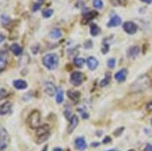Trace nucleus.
Returning <instances> with one entry per match:
<instances>
[{"label": "nucleus", "mask_w": 152, "mask_h": 151, "mask_svg": "<svg viewBox=\"0 0 152 151\" xmlns=\"http://www.w3.org/2000/svg\"><path fill=\"white\" fill-rule=\"evenodd\" d=\"M151 86V78L147 74H143L139 76L131 85V90L134 92H141Z\"/></svg>", "instance_id": "f257e3e1"}, {"label": "nucleus", "mask_w": 152, "mask_h": 151, "mask_svg": "<svg viewBox=\"0 0 152 151\" xmlns=\"http://www.w3.org/2000/svg\"><path fill=\"white\" fill-rule=\"evenodd\" d=\"M43 64L47 69L55 70L59 65V57L57 54L50 53L43 57Z\"/></svg>", "instance_id": "f03ea898"}, {"label": "nucleus", "mask_w": 152, "mask_h": 151, "mask_svg": "<svg viewBox=\"0 0 152 151\" xmlns=\"http://www.w3.org/2000/svg\"><path fill=\"white\" fill-rule=\"evenodd\" d=\"M40 123H41V114L39 111L34 109L31 114L29 115L27 118V124L32 129H38L40 127Z\"/></svg>", "instance_id": "7ed1b4c3"}, {"label": "nucleus", "mask_w": 152, "mask_h": 151, "mask_svg": "<svg viewBox=\"0 0 152 151\" xmlns=\"http://www.w3.org/2000/svg\"><path fill=\"white\" fill-rule=\"evenodd\" d=\"M85 76L82 72L80 71H74L70 75V83L74 86H79L82 82L84 81Z\"/></svg>", "instance_id": "20e7f679"}, {"label": "nucleus", "mask_w": 152, "mask_h": 151, "mask_svg": "<svg viewBox=\"0 0 152 151\" xmlns=\"http://www.w3.org/2000/svg\"><path fill=\"white\" fill-rule=\"evenodd\" d=\"M9 143V135L4 128L0 127V151H3L7 148Z\"/></svg>", "instance_id": "39448f33"}, {"label": "nucleus", "mask_w": 152, "mask_h": 151, "mask_svg": "<svg viewBox=\"0 0 152 151\" xmlns=\"http://www.w3.org/2000/svg\"><path fill=\"white\" fill-rule=\"evenodd\" d=\"M123 29L129 35H134V34H136V31H138L137 24L132 21H126L125 24H123Z\"/></svg>", "instance_id": "423d86ee"}, {"label": "nucleus", "mask_w": 152, "mask_h": 151, "mask_svg": "<svg viewBox=\"0 0 152 151\" xmlns=\"http://www.w3.org/2000/svg\"><path fill=\"white\" fill-rule=\"evenodd\" d=\"M44 91H45L46 94H48L49 97H53L54 94H56L57 89L56 86L54 85V83L50 81H47L44 83Z\"/></svg>", "instance_id": "0eeeda50"}, {"label": "nucleus", "mask_w": 152, "mask_h": 151, "mask_svg": "<svg viewBox=\"0 0 152 151\" xmlns=\"http://www.w3.org/2000/svg\"><path fill=\"white\" fill-rule=\"evenodd\" d=\"M12 104L10 102H5L0 106V116H6L11 112Z\"/></svg>", "instance_id": "6e6552de"}, {"label": "nucleus", "mask_w": 152, "mask_h": 151, "mask_svg": "<svg viewBox=\"0 0 152 151\" xmlns=\"http://www.w3.org/2000/svg\"><path fill=\"white\" fill-rule=\"evenodd\" d=\"M127 75H128V70L124 68V69L119 70V71L116 73L115 78H116V80L118 82H123V81H125V80H126Z\"/></svg>", "instance_id": "1a4fd4ad"}, {"label": "nucleus", "mask_w": 152, "mask_h": 151, "mask_svg": "<svg viewBox=\"0 0 152 151\" xmlns=\"http://www.w3.org/2000/svg\"><path fill=\"white\" fill-rule=\"evenodd\" d=\"M86 141H85V139L83 137H78V138H76L75 140V147L76 149L80 150V151H83L85 148H86Z\"/></svg>", "instance_id": "9d476101"}, {"label": "nucleus", "mask_w": 152, "mask_h": 151, "mask_svg": "<svg viewBox=\"0 0 152 151\" xmlns=\"http://www.w3.org/2000/svg\"><path fill=\"white\" fill-rule=\"evenodd\" d=\"M85 62H86L87 67H88L90 70H95L98 66V61L96 60L94 57H88Z\"/></svg>", "instance_id": "9b49d317"}, {"label": "nucleus", "mask_w": 152, "mask_h": 151, "mask_svg": "<svg viewBox=\"0 0 152 151\" xmlns=\"http://www.w3.org/2000/svg\"><path fill=\"white\" fill-rule=\"evenodd\" d=\"M121 24H122V18L118 16V15H113L107 26L109 27H113V26H118Z\"/></svg>", "instance_id": "f8f14e48"}, {"label": "nucleus", "mask_w": 152, "mask_h": 151, "mask_svg": "<svg viewBox=\"0 0 152 151\" xmlns=\"http://www.w3.org/2000/svg\"><path fill=\"white\" fill-rule=\"evenodd\" d=\"M13 86H14L15 89H18V90H24L27 87V81L22 79H16L13 81Z\"/></svg>", "instance_id": "ddd939ff"}, {"label": "nucleus", "mask_w": 152, "mask_h": 151, "mask_svg": "<svg viewBox=\"0 0 152 151\" xmlns=\"http://www.w3.org/2000/svg\"><path fill=\"white\" fill-rule=\"evenodd\" d=\"M49 133H50V127H49V125H43V126H40V127H39L38 129H37V131H36L37 137L42 136V135L49 134Z\"/></svg>", "instance_id": "4468645a"}, {"label": "nucleus", "mask_w": 152, "mask_h": 151, "mask_svg": "<svg viewBox=\"0 0 152 151\" xmlns=\"http://www.w3.org/2000/svg\"><path fill=\"white\" fill-rule=\"evenodd\" d=\"M7 66V55L6 53H0V72L4 71Z\"/></svg>", "instance_id": "2eb2a0df"}, {"label": "nucleus", "mask_w": 152, "mask_h": 151, "mask_svg": "<svg viewBox=\"0 0 152 151\" xmlns=\"http://www.w3.org/2000/svg\"><path fill=\"white\" fill-rule=\"evenodd\" d=\"M98 16V12L96 11H90V12H87L84 14L83 19H82V24H87L90 20H92L94 17Z\"/></svg>", "instance_id": "dca6fc26"}, {"label": "nucleus", "mask_w": 152, "mask_h": 151, "mask_svg": "<svg viewBox=\"0 0 152 151\" xmlns=\"http://www.w3.org/2000/svg\"><path fill=\"white\" fill-rule=\"evenodd\" d=\"M77 125H78V117L77 116H72V118L69 120V128H68L69 133H71V132L77 127Z\"/></svg>", "instance_id": "f3484780"}, {"label": "nucleus", "mask_w": 152, "mask_h": 151, "mask_svg": "<svg viewBox=\"0 0 152 151\" xmlns=\"http://www.w3.org/2000/svg\"><path fill=\"white\" fill-rule=\"evenodd\" d=\"M140 53V48L138 46H133V47L129 48L128 50V57L129 58H135Z\"/></svg>", "instance_id": "a211bd4d"}, {"label": "nucleus", "mask_w": 152, "mask_h": 151, "mask_svg": "<svg viewBox=\"0 0 152 151\" xmlns=\"http://www.w3.org/2000/svg\"><path fill=\"white\" fill-rule=\"evenodd\" d=\"M49 36L53 40H58L62 36V31L59 29H53L49 33Z\"/></svg>", "instance_id": "6ab92c4d"}, {"label": "nucleus", "mask_w": 152, "mask_h": 151, "mask_svg": "<svg viewBox=\"0 0 152 151\" xmlns=\"http://www.w3.org/2000/svg\"><path fill=\"white\" fill-rule=\"evenodd\" d=\"M10 51L12 52V54H14L15 56H19L22 53V48L20 45L18 44H12L10 46Z\"/></svg>", "instance_id": "aec40b11"}, {"label": "nucleus", "mask_w": 152, "mask_h": 151, "mask_svg": "<svg viewBox=\"0 0 152 151\" xmlns=\"http://www.w3.org/2000/svg\"><path fill=\"white\" fill-rule=\"evenodd\" d=\"M67 95L71 100H73V102H78V100H79V97H80V93L76 90H68Z\"/></svg>", "instance_id": "412c9836"}, {"label": "nucleus", "mask_w": 152, "mask_h": 151, "mask_svg": "<svg viewBox=\"0 0 152 151\" xmlns=\"http://www.w3.org/2000/svg\"><path fill=\"white\" fill-rule=\"evenodd\" d=\"M63 99H64V91L63 89L61 87L57 89V92H56V102L58 104H61L63 102Z\"/></svg>", "instance_id": "4be33fe9"}, {"label": "nucleus", "mask_w": 152, "mask_h": 151, "mask_svg": "<svg viewBox=\"0 0 152 151\" xmlns=\"http://www.w3.org/2000/svg\"><path fill=\"white\" fill-rule=\"evenodd\" d=\"M100 34V29L96 26L95 24H90V35L92 36H96Z\"/></svg>", "instance_id": "5701e85b"}, {"label": "nucleus", "mask_w": 152, "mask_h": 151, "mask_svg": "<svg viewBox=\"0 0 152 151\" xmlns=\"http://www.w3.org/2000/svg\"><path fill=\"white\" fill-rule=\"evenodd\" d=\"M110 81V73L107 72V73H105V78H103V79L100 81V85L101 86V87H105V86H108V85H109Z\"/></svg>", "instance_id": "b1692460"}, {"label": "nucleus", "mask_w": 152, "mask_h": 151, "mask_svg": "<svg viewBox=\"0 0 152 151\" xmlns=\"http://www.w3.org/2000/svg\"><path fill=\"white\" fill-rule=\"evenodd\" d=\"M1 24H2V26H7L11 22V20H10V17L8 16L7 14H5V13H3V14L1 15Z\"/></svg>", "instance_id": "393cba45"}, {"label": "nucleus", "mask_w": 152, "mask_h": 151, "mask_svg": "<svg viewBox=\"0 0 152 151\" xmlns=\"http://www.w3.org/2000/svg\"><path fill=\"white\" fill-rule=\"evenodd\" d=\"M50 137V133L49 134H46V135H42V136H39L37 137V143L38 144H42L43 142H45L48 138Z\"/></svg>", "instance_id": "a878e982"}, {"label": "nucleus", "mask_w": 152, "mask_h": 151, "mask_svg": "<svg viewBox=\"0 0 152 151\" xmlns=\"http://www.w3.org/2000/svg\"><path fill=\"white\" fill-rule=\"evenodd\" d=\"M84 63H85V61H84V59H82V58H75V60H74V64L77 68H81L82 66L84 65Z\"/></svg>", "instance_id": "bb28decb"}, {"label": "nucleus", "mask_w": 152, "mask_h": 151, "mask_svg": "<svg viewBox=\"0 0 152 151\" xmlns=\"http://www.w3.org/2000/svg\"><path fill=\"white\" fill-rule=\"evenodd\" d=\"M53 13H54V10L53 9H46V10H44L43 11V17H45V18H49L51 17L53 15Z\"/></svg>", "instance_id": "cd10ccee"}, {"label": "nucleus", "mask_w": 152, "mask_h": 151, "mask_svg": "<svg viewBox=\"0 0 152 151\" xmlns=\"http://www.w3.org/2000/svg\"><path fill=\"white\" fill-rule=\"evenodd\" d=\"M110 2L114 6H124L126 3L125 0H110Z\"/></svg>", "instance_id": "c85d7f7f"}, {"label": "nucleus", "mask_w": 152, "mask_h": 151, "mask_svg": "<svg viewBox=\"0 0 152 151\" xmlns=\"http://www.w3.org/2000/svg\"><path fill=\"white\" fill-rule=\"evenodd\" d=\"M93 6L95 8H98V9L103 8V0H93Z\"/></svg>", "instance_id": "c756f323"}, {"label": "nucleus", "mask_w": 152, "mask_h": 151, "mask_svg": "<svg viewBox=\"0 0 152 151\" xmlns=\"http://www.w3.org/2000/svg\"><path fill=\"white\" fill-rule=\"evenodd\" d=\"M115 66H116V59L114 58L109 59V60H108V67L113 69V68H115Z\"/></svg>", "instance_id": "7c9ffc66"}, {"label": "nucleus", "mask_w": 152, "mask_h": 151, "mask_svg": "<svg viewBox=\"0 0 152 151\" xmlns=\"http://www.w3.org/2000/svg\"><path fill=\"white\" fill-rule=\"evenodd\" d=\"M42 4H43V0H39L38 2H36V3L34 4V6H33V11L39 10V9L41 8V6H42Z\"/></svg>", "instance_id": "2f4dec72"}, {"label": "nucleus", "mask_w": 152, "mask_h": 151, "mask_svg": "<svg viewBox=\"0 0 152 151\" xmlns=\"http://www.w3.org/2000/svg\"><path fill=\"white\" fill-rule=\"evenodd\" d=\"M110 50V46L108 44H105V42L103 41V48H101V51H103V54H107L108 51Z\"/></svg>", "instance_id": "473e14b6"}, {"label": "nucleus", "mask_w": 152, "mask_h": 151, "mask_svg": "<svg viewBox=\"0 0 152 151\" xmlns=\"http://www.w3.org/2000/svg\"><path fill=\"white\" fill-rule=\"evenodd\" d=\"M6 90L4 88H2V87H0V100H2L4 97H6Z\"/></svg>", "instance_id": "72a5a7b5"}, {"label": "nucleus", "mask_w": 152, "mask_h": 151, "mask_svg": "<svg viewBox=\"0 0 152 151\" xmlns=\"http://www.w3.org/2000/svg\"><path fill=\"white\" fill-rule=\"evenodd\" d=\"M123 131H124V128L121 127V128H120V130H116V131L114 132V135H115V136H120V134H121Z\"/></svg>", "instance_id": "f704fd0d"}, {"label": "nucleus", "mask_w": 152, "mask_h": 151, "mask_svg": "<svg viewBox=\"0 0 152 151\" xmlns=\"http://www.w3.org/2000/svg\"><path fill=\"white\" fill-rule=\"evenodd\" d=\"M146 111L147 112H152V100L146 104Z\"/></svg>", "instance_id": "c9c22d12"}, {"label": "nucleus", "mask_w": 152, "mask_h": 151, "mask_svg": "<svg viewBox=\"0 0 152 151\" xmlns=\"http://www.w3.org/2000/svg\"><path fill=\"white\" fill-rule=\"evenodd\" d=\"M91 46H92V43H91V41H87L86 44H84V47L86 48V49H89V48H91Z\"/></svg>", "instance_id": "e433bc0d"}, {"label": "nucleus", "mask_w": 152, "mask_h": 151, "mask_svg": "<svg viewBox=\"0 0 152 151\" xmlns=\"http://www.w3.org/2000/svg\"><path fill=\"white\" fill-rule=\"evenodd\" d=\"M110 141H112V139H110V137H105V138L103 139V144H108V143H110Z\"/></svg>", "instance_id": "4c0bfd02"}, {"label": "nucleus", "mask_w": 152, "mask_h": 151, "mask_svg": "<svg viewBox=\"0 0 152 151\" xmlns=\"http://www.w3.org/2000/svg\"><path fill=\"white\" fill-rule=\"evenodd\" d=\"M144 151H152V145H150V144H147Z\"/></svg>", "instance_id": "58836bf2"}, {"label": "nucleus", "mask_w": 152, "mask_h": 151, "mask_svg": "<svg viewBox=\"0 0 152 151\" xmlns=\"http://www.w3.org/2000/svg\"><path fill=\"white\" fill-rule=\"evenodd\" d=\"M4 39H5V36H4L3 34H0V44H1V43L3 42Z\"/></svg>", "instance_id": "ea45409f"}, {"label": "nucleus", "mask_w": 152, "mask_h": 151, "mask_svg": "<svg viewBox=\"0 0 152 151\" xmlns=\"http://www.w3.org/2000/svg\"><path fill=\"white\" fill-rule=\"evenodd\" d=\"M142 2H145V3H147V4H151V2H152V0H141Z\"/></svg>", "instance_id": "a19ab883"}, {"label": "nucleus", "mask_w": 152, "mask_h": 151, "mask_svg": "<svg viewBox=\"0 0 152 151\" xmlns=\"http://www.w3.org/2000/svg\"><path fill=\"white\" fill-rule=\"evenodd\" d=\"M98 145H100V143H98V142H94V143L91 144V146H92V147H93V146L95 147V146H98Z\"/></svg>", "instance_id": "79ce46f5"}, {"label": "nucleus", "mask_w": 152, "mask_h": 151, "mask_svg": "<svg viewBox=\"0 0 152 151\" xmlns=\"http://www.w3.org/2000/svg\"><path fill=\"white\" fill-rule=\"evenodd\" d=\"M54 151H63V150H62V148L56 147V148H54Z\"/></svg>", "instance_id": "37998d69"}, {"label": "nucleus", "mask_w": 152, "mask_h": 151, "mask_svg": "<svg viewBox=\"0 0 152 151\" xmlns=\"http://www.w3.org/2000/svg\"><path fill=\"white\" fill-rule=\"evenodd\" d=\"M47 150H48V146H45V148H44L42 151H47Z\"/></svg>", "instance_id": "c03bdc74"}, {"label": "nucleus", "mask_w": 152, "mask_h": 151, "mask_svg": "<svg viewBox=\"0 0 152 151\" xmlns=\"http://www.w3.org/2000/svg\"><path fill=\"white\" fill-rule=\"evenodd\" d=\"M107 151H119V150H117V149H110V150H107Z\"/></svg>", "instance_id": "a18cd8bd"}, {"label": "nucleus", "mask_w": 152, "mask_h": 151, "mask_svg": "<svg viewBox=\"0 0 152 151\" xmlns=\"http://www.w3.org/2000/svg\"><path fill=\"white\" fill-rule=\"evenodd\" d=\"M128 151H135V150H133V149H130V150H128Z\"/></svg>", "instance_id": "49530a36"}, {"label": "nucleus", "mask_w": 152, "mask_h": 151, "mask_svg": "<svg viewBox=\"0 0 152 151\" xmlns=\"http://www.w3.org/2000/svg\"><path fill=\"white\" fill-rule=\"evenodd\" d=\"M151 125H152V119H151Z\"/></svg>", "instance_id": "de8ad7c7"}]
</instances>
